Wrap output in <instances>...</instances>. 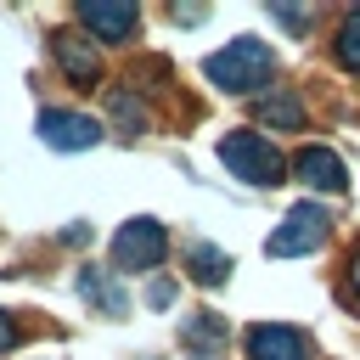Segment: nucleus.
<instances>
[{
    "label": "nucleus",
    "mask_w": 360,
    "mask_h": 360,
    "mask_svg": "<svg viewBox=\"0 0 360 360\" xmlns=\"http://www.w3.org/2000/svg\"><path fill=\"white\" fill-rule=\"evenodd\" d=\"M219 163L236 174V180H248V186H281V152L264 141V135H248V129H231L225 141H219Z\"/></svg>",
    "instance_id": "1"
},
{
    "label": "nucleus",
    "mask_w": 360,
    "mask_h": 360,
    "mask_svg": "<svg viewBox=\"0 0 360 360\" xmlns=\"http://www.w3.org/2000/svg\"><path fill=\"white\" fill-rule=\"evenodd\" d=\"M208 79L219 90H259L270 79V45L259 39H231L225 51L208 56Z\"/></svg>",
    "instance_id": "2"
},
{
    "label": "nucleus",
    "mask_w": 360,
    "mask_h": 360,
    "mask_svg": "<svg viewBox=\"0 0 360 360\" xmlns=\"http://www.w3.org/2000/svg\"><path fill=\"white\" fill-rule=\"evenodd\" d=\"M321 236H326V214H321L315 202H298V208H287L281 231H270L264 253H276V259H292V253H309Z\"/></svg>",
    "instance_id": "3"
},
{
    "label": "nucleus",
    "mask_w": 360,
    "mask_h": 360,
    "mask_svg": "<svg viewBox=\"0 0 360 360\" xmlns=\"http://www.w3.org/2000/svg\"><path fill=\"white\" fill-rule=\"evenodd\" d=\"M163 253H169V236H163L158 219H129V225L112 236V259H118L124 270H152Z\"/></svg>",
    "instance_id": "4"
},
{
    "label": "nucleus",
    "mask_w": 360,
    "mask_h": 360,
    "mask_svg": "<svg viewBox=\"0 0 360 360\" xmlns=\"http://www.w3.org/2000/svg\"><path fill=\"white\" fill-rule=\"evenodd\" d=\"M39 141L45 146H56V152H84V146H96L101 141V124L90 118V112H39Z\"/></svg>",
    "instance_id": "5"
},
{
    "label": "nucleus",
    "mask_w": 360,
    "mask_h": 360,
    "mask_svg": "<svg viewBox=\"0 0 360 360\" xmlns=\"http://www.w3.org/2000/svg\"><path fill=\"white\" fill-rule=\"evenodd\" d=\"M79 22H84L90 34H101L107 45H124V39L135 34L141 17H135L129 0H84V6H79Z\"/></svg>",
    "instance_id": "6"
},
{
    "label": "nucleus",
    "mask_w": 360,
    "mask_h": 360,
    "mask_svg": "<svg viewBox=\"0 0 360 360\" xmlns=\"http://www.w3.org/2000/svg\"><path fill=\"white\" fill-rule=\"evenodd\" d=\"M248 354L253 360H309V338L298 326H253Z\"/></svg>",
    "instance_id": "7"
},
{
    "label": "nucleus",
    "mask_w": 360,
    "mask_h": 360,
    "mask_svg": "<svg viewBox=\"0 0 360 360\" xmlns=\"http://www.w3.org/2000/svg\"><path fill=\"white\" fill-rule=\"evenodd\" d=\"M292 169H298V180H304V186H315V191H343V186H349V174H343L338 152H326V146H304Z\"/></svg>",
    "instance_id": "8"
},
{
    "label": "nucleus",
    "mask_w": 360,
    "mask_h": 360,
    "mask_svg": "<svg viewBox=\"0 0 360 360\" xmlns=\"http://www.w3.org/2000/svg\"><path fill=\"white\" fill-rule=\"evenodd\" d=\"M51 51H56V62H62V73H68L73 84H96L101 62H96V51H90L79 34H56V39H51Z\"/></svg>",
    "instance_id": "9"
},
{
    "label": "nucleus",
    "mask_w": 360,
    "mask_h": 360,
    "mask_svg": "<svg viewBox=\"0 0 360 360\" xmlns=\"http://www.w3.org/2000/svg\"><path fill=\"white\" fill-rule=\"evenodd\" d=\"M79 292L96 304V309H107V315H124L129 309V298H124V287L107 276V270H96V264H84V276H79Z\"/></svg>",
    "instance_id": "10"
},
{
    "label": "nucleus",
    "mask_w": 360,
    "mask_h": 360,
    "mask_svg": "<svg viewBox=\"0 0 360 360\" xmlns=\"http://www.w3.org/2000/svg\"><path fill=\"white\" fill-rule=\"evenodd\" d=\"M186 264H191V281H197V287H219V281L231 276V259H225L219 248H208V242H191V248H186Z\"/></svg>",
    "instance_id": "11"
},
{
    "label": "nucleus",
    "mask_w": 360,
    "mask_h": 360,
    "mask_svg": "<svg viewBox=\"0 0 360 360\" xmlns=\"http://www.w3.org/2000/svg\"><path fill=\"white\" fill-rule=\"evenodd\" d=\"M186 343H191V354H197V360H219L225 321H214L208 309H202V315H191V321H186Z\"/></svg>",
    "instance_id": "12"
},
{
    "label": "nucleus",
    "mask_w": 360,
    "mask_h": 360,
    "mask_svg": "<svg viewBox=\"0 0 360 360\" xmlns=\"http://www.w3.org/2000/svg\"><path fill=\"white\" fill-rule=\"evenodd\" d=\"M107 107H112V118H118V129H124V135H141V129L152 124V118H146V107H141L129 90H107Z\"/></svg>",
    "instance_id": "13"
},
{
    "label": "nucleus",
    "mask_w": 360,
    "mask_h": 360,
    "mask_svg": "<svg viewBox=\"0 0 360 360\" xmlns=\"http://www.w3.org/2000/svg\"><path fill=\"white\" fill-rule=\"evenodd\" d=\"M264 124H270V129H298V124H304V107H298L292 96H270V101H264Z\"/></svg>",
    "instance_id": "14"
},
{
    "label": "nucleus",
    "mask_w": 360,
    "mask_h": 360,
    "mask_svg": "<svg viewBox=\"0 0 360 360\" xmlns=\"http://www.w3.org/2000/svg\"><path fill=\"white\" fill-rule=\"evenodd\" d=\"M338 62H343L349 73H360V11H349V17H343V34H338Z\"/></svg>",
    "instance_id": "15"
},
{
    "label": "nucleus",
    "mask_w": 360,
    "mask_h": 360,
    "mask_svg": "<svg viewBox=\"0 0 360 360\" xmlns=\"http://www.w3.org/2000/svg\"><path fill=\"white\" fill-rule=\"evenodd\" d=\"M146 298H152V304H158V309H163V304H169V298H174V287H169V281H152V292H146Z\"/></svg>",
    "instance_id": "16"
},
{
    "label": "nucleus",
    "mask_w": 360,
    "mask_h": 360,
    "mask_svg": "<svg viewBox=\"0 0 360 360\" xmlns=\"http://www.w3.org/2000/svg\"><path fill=\"white\" fill-rule=\"evenodd\" d=\"M11 343H17V326H11V321H6V315H0V354H6V349H11Z\"/></svg>",
    "instance_id": "17"
},
{
    "label": "nucleus",
    "mask_w": 360,
    "mask_h": 360,
    "mask_svg": "<svg viewBox=\"0 0 360 360\" xmlns=\"http://www.w3.org/2000/svg\"><path fill=\"white\" fill-rule=\"evenodd\" d=\"M349 270H354V287H360V253H354V264H349Z\"/></svg>",
    "instance_id": "18"
}]
</instances>
